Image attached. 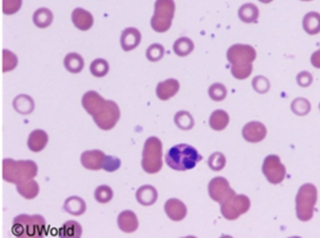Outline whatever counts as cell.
<instances>
[{"instance_id":"obj_1","label":"cell","mask_w":320,"mask_h":238,"mask_svg":"<svg viewBox=\"0 0 320 238\" xmlns=\"http://www.w3.org/2000/svg\"><path fill=\"white\" fill-rule=\"evenodd\" d=\"M82 105L100 129L109 131L115 127L120 118L118 104L105 100L95 91H90L82 98Z\"/></svg>"},{"instance_id":"obj_2","label":"cell","mask_w":320,"mask_h":238,"mask_svg":"<svg viewBox=\"0 0 320 238\" xmlns=\"http://www.w3.org/2000/svg\"><path fill=\"white\" fill-rule=\"evenodd\" d=\"M257 57L255 50L250 45L236 44L229 48L227 58L231 63V72L235 78L245 79L253 71V62Z\"/></svg>"},{"instance_id":"obj_3","label":"cell","mask_w":320,"mask_h":238,"mask_svg":"<svg viewBox=\"0 0 320 238\" xmlns=\"http://www.w3.org/2000/svg\"><path fill=\"white\" fill-rule=\"evenodd\" d=\"M202 159L197 149L186 144L172 147L165 156L166 163L169 168L180 171L194 168Z\"/></svg>"},{"instance_id":"obj_4","label":"cell","mask_w":320,"mask_h":238,"mask_svg":"<svg viewBox=\"0 0 320 238\" xmlns=\"http://www.w3.org/2000/svg\"><path fill=\"white\" fill-rule=\"evenodd\" d=\"M38 166L32 160L15 161L11 158L3 160V179L8 183L20 184L36 177Z\"/></svg>"},{"instance_id":"obj_5","label":"cell","mask_w":320,"mask_h":238,"mask_svg":"<svg viewBox=\"0 0 320 238\" xmlns=\"http://www.w3.org/2000/svg\"><path fill=\"white\" fill-rule=\"evenodd\" d=\"M46 232V221L39 214L18 215L14 218L11 233L17 237L42 238Z\"/></svg>"},{"instance_id":"obj_6","label":"cell","mask_w":320,"mask_h":238,"mask_svg":"<svg viewBox=\"0 0 320 238\" xmlns=\"http://www.w3.org/2000/svg\"><path fill=\"white\" fill-rule=\"evenodd\" d=\"M318 191L313 184L307 183L300 187L296 197L297 217L302 222H308L313 217Z\"/></svg>"},{"instance_id":"obj_7","label":"cell","mask_w":320,"mask_h":238,"mask_svg":"<svg viewBox=\"0 0 320 238\" xmlns=\"http://www.w3.org/2000/svg\"><path fill=\"white\" fill-rule=\"evenodd\" d=\"M163 145L157 137H150L144 143L141 165L144 171L157 174L163 166Z\"/></svg>"},{"instance_id":"obj_8","label":"cell","mask_w":320,"mask_h":238,"mask_svg":"<svg viewBox=\"0 0 320 238\" xmlns=\"http://www.w3.org/2000/svg\"><path fill=\"white\" fill-rule=\"evenodd\" d=\"M175 11L174 0H157L155 5L154 15L151 25L158 33H163L170 28Z\"/></svg>"},{"instance_id":"obj_9","label":"cell","mask_w":320,"mask_h":238,"mask_svg":"<svg viewBox=\"0 0 320 238\" xmlns=\"http://www.w3.org/2000/svg\"><path fill=\"white\" fill-rule=\"evenodd\" d=\"M250 205V200L245 195H234L221 205V212L225 219L235 220L247 212Z\"/></svg>"},{"instance_id":"obj_10","label":"cell","mask_w":320,"mask_h":238,"mask_svg":"<svg viewBox=\"0 0 320 238\" xmlns=\"http://www.w3.org/2000/svg\"><path fill=\"white\" fill-rule=\"evenodd\" d=\"M262 171L269 182L273 185L282 183L285 178V167L277 155H269L265 159Z\"/></svg>"},{"instance_id":"obj_11","label":"cell","mask_w":320,"mask_h":238,"mask_svg":"<svg viewBox=\"0 0 320 238\" xmlns=\"http://www.w3.org/2000/svg\"><path fill=\"white\" fill-rule=\"evenodd\" d=\"M208 192L211 199L220 205L236 195L227 180L223 177H216L211 180L209 183Z\"/></svg>"},{"instance_id":"obj_12","label":"cell","mask_w":320,"mask_h":238,"mask_svg":"<svg viewBox=\"0 0 320 238\" xmlns=\"http://www.w3.org/2000/svg\"><path fill=\"white\" fill-rule=\"evenodd\" d=\"M267 130L265 126L259 121H251L246 124L242 130V135L246 141L250 143H259L264 140Z\"/></svg>"},{"instance_id":"obj_13","label":"cell","mask_w":320,"mask_h":238,"mask_svg":"<svg viewBox=\"0 0 320 238\" xmlns=\"http://www.w3.org/2000/svg\"><path fill=\"white\" fill-rule=\"evenodd\" d=\"M105 157V154L100 150L86 151L81 154V163L84 168L93 170V171H98L102 168V164Z\"/></svg>"},{"instance_id":"obj_14","label":"cell","mask_w":320,"mask_h":238,"mask_svg":"<svg viewBox=\"0 0 320 238\" xmlns=\"http://www.w3.org/2000/svg\"><path fill=\"white\" fill-rule=\"evenodd\" d=\"M165 210L168 217L174 222L183 220L187 214V208L185 204L176 198H172L166 201Z\"/></svg>"},{"instance_id":"obj_15","label":"cell","mask_w":320,"mask_h":238,"mask_svg":"<svg viewBox=\"0 0 320 238\" xmlns=\"http://www.w3.org/2000/svg\"><path fill=\"white\" fill-rule=\"evenodd\" d=\"M141 39V33L137 28H127L121 33L120 39L121 47L125 52H129L138 46Z\"/></svg>"},{"instance_id":"obj_16","label":"cell","mask_w":320,"mask_h":238,"mask_svg":"<svg viewBox=\"0 0 320 238\" xmlns=\"http://www.w3.org/2000/svg\"><path fill=\"white\" fill-rule=\"evenodd\" d=\"M117 222L119 228L124 233H133L138 228L139 223L137 215L130 210L121 212L118 215Z\"/></svg>"},{"instance_id":"obj_17","label":"cell","mask_w":320,"mask_h":238,"mask_svg":"<svg viewBox=\"0 0 320 238\" xmlns=\"http://www.w3.org/2000/svg\"><path fill=\"white\" fill-rule=\"evenodd\" d=\"M179 89V82L177 79L170 78L158 83L157 95L161 100L166 101L176 95Z\"/></svg>"},{"instance_id":"obj_18","label":"cell","mask_w":320,"mask_h":238,"mask_svg":"<svg viewBox=\"0 0 320 238\" xmlns=\"http://www.w3.org/2000/svg\"><path fill=\"white\" fill-rule=\"evenodd\" d=\"M72 18L75 26L81 31L89 30L93 24L92 14L81 8H77L73 10Z\"/></svg>"},{"instance_id":"obj_19","label":"cell","mask_w":320,"mask_h":238,"mask_svg":"<svg viewBox=\"0 0 320 238\" xmlns=\"http://www.w3.org/2000/svg\"><path fill=\"white\" fill-rule=\"evenodd\" d=\"M48 142L47 133L42 129H36L30 133L28 140V148L33 152L42 151Z\"/></svg>"},{"instance_id":"obj_20","label":"cell","mask_w":320,"mask_h":238,"mask_svg":"<svg viewBox=\"0 0 320 238\" xmlns=\"http://www.w3.org/2000/svg\"><path fill=\"white\" fill-rule=\"evenodd\" d=\"M138 203L143 206H151L158 199V192L154 186L144 185L140 187L136 192Z\"/></svg>"},{"instance_id":"obj_21","label":"cell","mask_w":320,"mask_h":238,"mask_svg":"<svg viewBox=\"0 0 320 238\" xmlns=\"http://www.w3.org/2000/svg\"><path fill=\"white\" fill-rule=\"evenodd\" d=\"M63 209L68 213L78 217L86 212L87 205L80 197L73 196L67 198L65 201Z\"/></svg>"},{"instance_id":"obj_22","label":"cell","mask_w":320,"mask_h":238,"mask_svg":"<svg viewBox=\"0 0 320 238\" xmlns=\"http://www.w3.org/2000/svg\"><path fill=\"white\" fill-rule=\"evenodd\" d=\"M13 105L16 111L22 115H29L35 109V103L27 95H19L13 100Z\"/></svg>"},{"instance_id":"obj_23","label":"cell","mask_w":320,"mask_h":238,"mask_svg":"<svg viewBox=\"0 0 320 238\" xmlns=\"http://www.w3.org/2000/svg\"><path fill=\"white\" fill-rule=\"evenodd\" d=\"M303 26L306 32L309 35H316L320 32V14L310 12L304 16Z\"/></svg>"},{"instance_id":"obj_24","label":"cell","mask_w":320,"mask_h":238,"mask_svg":"<svg viewBox=\"0 0 320 238\" xmlns=\"http://www.w3.org/2000/svg\"><path fill=\"white\" fill-rule=\"evenodd\" d=\"M81 234L80 224L73 220L65 223L59 229V236L63 238H80Z\"/></svg>"},{"instance_id":"obj_25","label":"cell","mask_w":320,"mask_h":238,"mask_svg":"<svg viewBox=\"0 0 320 238\" xmlns=\"http://www.w3.org/2000/svg\"><path fill=\"white\" fill-rule=\"evenodd\" d=\"M17 191L19 194L27 200H32L37 197L39 188L37 182L34 180L16 185Z\"/></svg>"},{"instance_id":"obj_26","label":"cell","mask_w":320,"mask_h":238,"mask_svg":"<svg viewBox=\"0 0 320 238\" xmlns=\"http://www.w3.org/2000/svg\"><path fill=\"white\" fill-rule=\"evenodd\" d=\"M229 115L222 110H218L212 113L209 118V125L216 131H222L226 128L229 123Z\"/></svg>"},{"instance_id":"obj_27","label":"cell","mask_w":320,"mask_h":238,"mask_svg":"<svg viewBox=\"0 0 320 238\" xmlns=\"http://www.w3.org/2000/svg\"><path fill=\"white\" fill-rule=\"evenodd\" d=\"M64 65L69 72L72 73H78L83 69L84 60L79 54L71 53L68 54L65 58Z\"/></svg>"},{"instance_id":"obj_28","label":"cell","mask_w":320,"mask_h":238,"mask_svg":"<svg viewBox=\"0 0 320 238\" xmlns=\"http://www.w3.org/2000/svg\"><path fill=\"white\" fill-rule=\"evenodd\" d=\"M241 20L246 24L255 21L259 16V10L255 5L246 4L242 6L239 11Z\"/></svg>"},{"instance_id":"obj_29","label":"cell","mask_w":320,"mask_h":238,"mask_svg":"<svg viewBox=\"0 0 320 238\" xmlns=\"http://www.w3.org/2000/svg\"><path fill=\"white\" fill-rule=\"evenodd\" d=\"M33 19L36 27L40 28H47L52 24L53 19V13L48 8H39L34 13Z\"/></svg>"},{"instance_id":"obj_30","label":"cell","mask_w":320,"mask_h":238,"mask_svg":"<svg viewBox=\"0 0 320 238\" xmlns=\"http://www.w3.org/2000/svg\"><path fill=\"white\" fill-rule=\"evenodd\" d=\"M194 49V44L191 39L182 37L175 42L174 50L179 56H186L190 54Z\"/></svg>"},{"instance_id":"obj_31","label":"cell","mask_w":320,"mask_h":238,"mask_svg":"<svg viewBox=\"0 0 320 238\" xmlns=\"http://www.w3.org/2000/svg\"><path fill=\"white\" fill-rule=\"evenodd\" d=\"M175 122L181 129L189 130L194 126V118L188 112L181 111L177 113L175 117Z\"/></svg>"},{"instance_id":"obj_32","label":"cell","mask_w":320,"mask_h":238,"mask_svg":"<svg viewBox=\"0 0 320 238\" xmlns=\"http://www.w3.org/2000/svg\"><path fill=\"white\" fill-rule=\"evenodd\" d=\"M109 71V63L104 59H96L90 65V72L96 77H103L107 74Z\"/></svg>"},{"instance_id":"obj_33","label":"cell","mask_w":320,"mask_h":238,"mask_svg":"<svg viewBox=\"0 0 320 238\" xmlns=\"http://www.w3.org/2000/svg\"><path fill=\"white\" fill-rule=\"evenodd\" d=\"M291 107L294 114L298 116H304L310 112L311 104L307 99L298 98L292 102Z\"/></svg>"},{"instance_id":"obj_34","label":"cell","mask_w":320,"mask_h":238,"mask_svg":"<svg viewBox=\"0 0 320 238\" xmlns=\"http://www.w3.org/2000/svg\"><path fill=\"white\" fill-rule=\"evenodd\" d=\"M18 58L13 53L8 50H3V72H7L15 69Z\"/></svg>"},{"instance_id":"obj_35","label":"cell","mask_w":320,"mask_h":238,"mask_svg":"<svg viewBox=\"0 0 320 238\" xmlns=\"http://www.w3.org/2000/svg\"><path fill=\"white\" fill-rule=\"evenodd\" d=\"M95 198L98 203H107L112 200L113 197V190L110 186L101 185L96 189Z\"/></svg>"},{"instance_id":"obj_36","label":"cell","mask_w":320,"mask_h":238,"mask_svg":"<svg viewBox=\"0 0 320 238\" xmlns=\"http://www.w3.org/2000/svg\"><path fill=\"white\" fill-rule=\"evenodd\" d=\"M208 93L212 100L221 101L224 100L227 95V90L223 84L217 83L209 88Z\"/></svg>"},{"instance_id":"obj_37","label":"cell","mask_w":320,"mask_h":238,"mask_svg":"<svg viewBox=\"0 0 320 238\" xmlns=\"http://www.w3.org/2000/svg\"><path fill=\"white\" fill-rule=\"evenodd\" d=\"M226 158L222 153L215 152L208 159L209 168L215 171H221L224 168L226 164Z\"/></svg>"},{"instance_id":"obj_38","label":"cell","mask_w":320,"mask_h":238,"mask_svg":"<svg viewBox=\"0 0 320 238\" xmlns=\"http://www.w3.org/2000/svg\"><path fill=\"white\" fill-rule=\"evenodd\" d=\"M165 54V49L162 45L155 44L150 45L146 51V57L150 61L155 62L159 61L163 58Z\"/></svg>"},{"instance_id":"obj_39","label":"cell","mask_w":320,"mask_h":238,"mask_svg":"<svg viewBox=\"0 0 320 238\" xmlns=\"http://www.w3.org/2000/svg\"><path fill=\"white\" fill-rule=\"evenodd\" d=\"M22 0H3V12L5 15L15 14L20 9Z\"/></svg>"},{"instance_id":"obj_40","label":"cell","mask_w":320,"mask_h":238,"mask_svg":"<svg viewBox=\"0 0 320 238\" xmlns=\"http://www.w3.org/2000/svg\"><path fill=\"white\" fill-rule=\"evenodd\" d=\"M121 166V160L113 156H106L104 159L102 168L107 172L117 171Z\"/></svg>"},{"instance_id":"obj_41","label":"cell","mask_w":320,"mask_h":238,"mask_svg":"<svg viewBox=\"0 0 320 238\" xmlns=\"http://www.w3.org/2000/svg\"><path fill=\"white\" fill-rule=\"evenodd\" d=\"M252 85L254 90L260 93H267L270 88L268 79L262 76H258L254 78Z\"/></svg>"},{"instance_id":"obj_42","label":"cell","mask_w":320,"mask_h":238,"mask_svg":"<svg viewBox=\"0 0 320 238\" xmlns=\"http://www.w3.org/2000/svg\"><path fill=\"white\" fill-rule=\"evenodd\" d=\"M312 81V76L307 72H301L297 76V82L302 87L309 86Z\"/></svg>"},{"instance_id":"obj_43","label":"cell","mask_w":320,"mask_h":238,"mask_svg":"<svg viewBox=\"0 0 320 238\" xmlns=\"http://www.w3.org/2000/svg\"><path fill=\"white\" fill-rule=\"evenodd\" d=\"M311 63L316 69H320V50L314 53L311 58Z\"/></svg>"},{"instance_id":"obj_44","label":"cell","mask_w":320,"mask_h":238,"mask_svg":"<svg viewBox=\"0 0 320 238\" xmlns=\"http://www.w3.org/2000/svg\"><path fill=\"white\" fill-rule=\"evenodd\" d=\"M259 1L260 2L263 3V4H269V3H270L271 2L273 1V0H259Z\"/></svg>"},{"instance_id":"obj_45","label":"cell","mask_w":320,"mask_h":238,"mask_svg":"<svg viewBox=\"0 0 320 238\" xmlns=\"http://www.w3.org/2000/svg\"><path fill=\"white\" fill-rule=\"evenodd\" d=\"M302 1L309 2L311 1V0H302Z\"/></svg>"},{"instance_id":"obj_46","label":"cell","mask_w":320,"mask_h":238,"mask_svg":"<svg viewBox=\"0 0 320 238\" xmlns=\"http://www.w3.org/2000/svg\"><path fill=\"white\" fill-rule=\"evenodd\" d=\"M319 110H320V103H319Z\"/></svg>"}]
</instances>
